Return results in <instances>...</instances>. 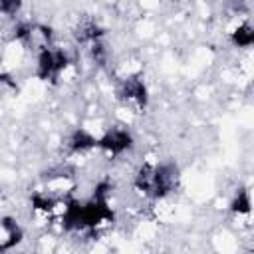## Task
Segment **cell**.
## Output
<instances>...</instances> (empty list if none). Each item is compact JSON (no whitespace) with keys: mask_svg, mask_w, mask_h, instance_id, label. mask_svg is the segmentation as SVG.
<instances>
[{"mask_svg":"<svg viewBox=\"0 0 254 254\" xmlns=\"http://www.w3.org/2000/svg\"><path fill=\"white\" fill-rule=\"evenodd\" d=\"M20 10H22V2L20 0H4V2H0V14H4V16H18Z\"/></svg>","mask_w":254,"mask_h":254,"instance_id":"e0dca14e","label":"cell"},{"mask_svg":"<svg viewBox=\"0 0 254 254\" xmlns=\"http://www.w3.org/2000/svg\"><path fill=\"white\" fill-rule=\"evenodd\" d=\"M119 97L123 101L133 103L141 111L147 109V105H149V89H147V83H145L143 75L141 73H131L125 79H121Z\"/></svg>","mask_w":254,"mask_h":254,"instance_id":"3957f363","label":"cell"},{"mask_svg":"<svg viewBox=\"0 0 254 254\" xmlns=\"http://www.w3.org/2000/svg\"><path fill=\"white\" fill-rule=\"evenodd\" d=\"M30 202H32V208H34V210L48 214V212H52L54 206L58 204V198L50 196L48 192H34V194L30 196Z\"/></svg>","mask_w":254,"mask_h":254,"instance_id":"4fadbf2b","label":"cell"},{"mask_svg":"<svg viewBox=\"0 0 254 254\" xmlns=\"http://www.w3.org/2000/svg\"><path fill=\"white\" fill-rule=\"evenodd\" d=\"M67 65H69V56H67V52L62 50V48H58V50H56V77H60V75L65 71Z\"/></svg>","mask_w":254,"mask_h":254,"instance_id":"2e32d148","label":"cell"},{"mask_svg":"<svg viewBox=\"0 0 254 254\" xmlns=\"http://www.w3.org/2000/svg\"><path fill=\"white\" fill-rule=\"evenodd\" d=\"M0 228L4 230V240L0 242V254L14 250L16 246L22 244L24 240V228L14 216H2L0 218Z\"/></svg>","mask_w":254,"mask_h":254,"instance_id":"5b68a950","label":"cell"},{"mask_svg":"<svg viewBox=\"0 0 254 254\" xmlns=\"http://www.w3.org/2000/svg\"><path fill=\"white\" fill-rule=\"evenodd\" d=\"M135 147V139L129 129L113 125L101 137H97V149L109 157H119Z\"/></svg>","mask_w":254,"mask_h":254,"instance_id":"7a4b0ae2","label":"cell"},{"mask_svg":"<svg viewBox=\"0 0 254 254\" xmlns=\"http://www.w3.org/2000/svg\"><path fill=\"white\" fill-rule=\"evenodd\" d=\"M36 36H38L36 34V24H32V22H18L12 30V38L16 42L24 44V46H30Z\"/></svg>","mask_w":254,"mask_h":254,"instance_id":"7c38bea8","label":"cell"},{"mask_svg":"<svg viewBox=\"0 0 254 254\" xmlns=\"http://www.w3.org/2000/svg\"><path fill=\"white\" fill-rule=\"evenodd\" d=\"M0 87L10 89V91H14V93H18V91H20L18 81H16V79H14V75H12V73H8V71H0Z\"/></svg>","mask_w":254,"mask_h":254,"instance_id":"ac0fdd59","label":"cell"},{"mask_svg":"<svg viewBox=\"0 0 254 254\" xmlns=\"http://www.w3.org/2000/svg\"><path fill=\"white\" fill-rule=\"evenodd\" d=\"M103 36H105V30L93 20H87L77 28V40L83 44H93L97 40H103Z\"/></svg>","mask_w":254,"mask_h":254,"instance_id":"30bf717a","label":"cell"},{"mask_svg":"<svg viewBox=\"0 0 254 254\" xmlns=\"http://www.w3.org/2000/svg\"><path fill=\"white\" fill-rule=\"evenodd\" d=\"M97 149V137L93 133H89L87 129H73L67 137V151L73 153V155H83V153H89Z\"/></svg>","mask_w":254,"mask_h":254,"instance_id":"8992f818","label":"cell"},{"mask_svg":"<svg viewBox=\"0 0 254 254\" xmlns=\"http://www.w3.org/2000/svg\"><path fill=\"white\" fill-rule=\"evenodd\" d=\"M89 58L97 65H105L107 64V46L103 44V40H97V42L89 44Z\"/></svg>","mask_w":254,"mask_h":254,"instance_id":"5bb4252c","label":"cell"},{"mask_svg":"<svg viewBox=\"0 0 254 254\" xmlns=\"http://www.w3.org/2000/svg\"><path fill=\"white\" fill-rule=\"evenodd\" d=\"M228 210H230L232 214H238V216H248L250 210H252L250 190L244 189V187H240V189L232 194V198H230V202H228Z\"/></svg>","mask_w":254,"mask_h":254,"instance_id":"9c48e42d","label":"cell"},{"mask_svg":"<svg viewBox=\"0 0 254 254\" xmlns=\"http://www.w3.org/2000/svg\"><path fill=\"white\" fill-rule=\"evenodd\" d=\"M111 189H113L111 181H109V179H101V181H99V183L93 187V192H91V196H93V198H99V200H109Z\"/></svg>","mask_w":254,"mask_h":254,"instance_id":"9a60e30c","label":"cell"},{"mask_svg":"<svg viewBox=\"0 0 254 254\" xmlns=\"http://www.w3.org/2000/svg\"><path fill=\"white\" fill-rule=\"evenodd\" d=\"M62 226L67 232L73 230H85L83 228V202L69 198L64 202V214H62Z\"/></svg>","mask_w":254,"mask_h":254,"instance_id":"52a82bcc","label":"cell"},{"mask_svg":"<svg viewBox=\"0 0 254 254\" xmlns=\"http://www.w3.org/2000/svg\"><path fill=\"white\" fill-rule=\"evenodd\" d=\"M228 40L234 48H250L254 44V26L250 22H242L238 24L230 34Z\"/></svg>","mask_w":254,"mask_h":254,"instance_id":"ba28073f","label":"cell"},{"mask_svg":"<svg viewBox=\"0 0 254 254\" xmlns=\"http://www.w3.org/2000/svg\"><path fill=\"white\" fill-rule=\"evenodd\" d=\"M181 181V171L175 161H161L153 165V181H151V192L153 198H165L171 192L177 190Z\"/></svg>","mask_w":254,"mask_h":254,"instance_id":"6da1fadb","label":"cell"},{"mask_svg":"<svg viewBox=\"0 0 254 254\" xmlns=\"http://www.w3.org/2000/svg\"><path fill=\"white\" fill-rule=\"evenodd\" d=\"M151 181H153V165L151 163H143L135 171V175H133V187L139 192H143V194L149 196V192H151Z\"/></svg>","mask_w":254,"mask_h":254,"instance_id":"8fae6325","label":"cell"},{"mask_svg":"<svg viewBox=\"0 0 254 254\" xmlns=\"http://www.w3.org/2000/svg\"><path fill=\"white\" fill-rule=\"evenodd\" d=\"M36 77L40 81L58 83L56 77V50L52 46H44L38 50L36 56Z\"/></svg>","mask_w":254,"mask_h":254,"instance_id":"277c9868","label":"cell"}]
</instances>
